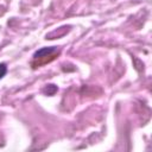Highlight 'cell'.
<instances>
[{"label": "cell", "instance_id": "obj_1", "mask_svg": "<svg viewBox=\"0 0 152 152\" xmlns=\"http://www.w3.org/2000/svg\"><path fill=\"white\" fill-rule=\"evenodd\" d=\"M7 72V65L5 63H0V80L6 75Z\"/></svg>", "mask_w": 152, "mask_h": 152}]
</instances>
